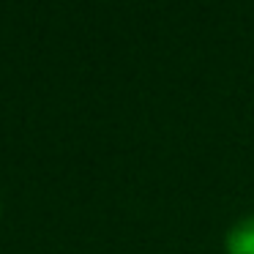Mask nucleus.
<instances>
[{
    "label": "nucleus",
    "instance_id": "1",
    "mask_svg": "<svg viewBox=\"0 0 254 254\" xmlns=\"http://www.w3.org/2000/svg\"><path fill=\"white\" fill-rule=\"evenodd\" d=\"M224 254H254V213L241 216L227 227Z\"/></svg>",
    "mask_w": 254,
    "mask_h": 254
},
{
    "label": "nucleus",
    "instance_id": "2",
    "mask_svg": "<svg viewBox=\"0 0 254 254\" xmlns=\"http://www.w3.org/2000/svg\"><path fill=\"white\" fill-rule=\"evenodd\" d=\"M0 216H3V205H0Z\"/></svg>",
    "mask_w": 254,
    "mask_h": 254
}]
</instances>
